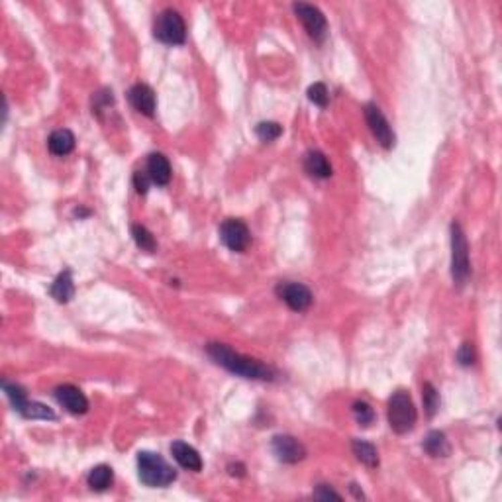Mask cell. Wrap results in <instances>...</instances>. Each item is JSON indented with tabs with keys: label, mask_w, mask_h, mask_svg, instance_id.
I'll return each instance as SVG.
<instances>
[{
	"label": "cell",
	"mask_w": 502,
	"mask_h": 502,
	"mask_svg": "<svg viewBox=\"0 0 502 502\" xmlns=\"http://www.w3.org/2000/svg\"><path fill=\"white\" fill-rule=\"evenodd\" d=\"M206 351L216 365L224 367L230 373L239 375L244 379H251V381H273L275 379L273 367L265 365L259 359L239 356L226 344H208Z\"/></svg>",
	"instance_id": "1"
},
{
	"label": "cell",
	"mask_w": 502,
	"mask_h": 502,
	"mask_svg": "<svg viewBox=\"0 0 502 502\" xmlns=\"http://www.w3.org/2000/svg\"><path fill=\"white\" fill-rule=\"evenodd\" d=\"M137 475L139 481L147 487H169L177 479L173 467L163 457L151 451L137 453Z\"/></svg>",
	"instance_id": "2"
},
{
	"label": "cell",
	"mask_w": 502,
	"mask_h": 502,
	"mask_svg": "<svg viewBox=\"0 0 502 502\" xmlns=\"http://www.w3.org/2000/svg\"><path fill=\"white\" fill-rule=\"evenodd\" d=\"M389 426L394 434H408L416 426L418 420V412L414 408L410 394L406 391H396V393L389 399Z\"/></svg>",
	"instance_id": "3"
},
{
	"label": "cell",
	"mask_w": 502,
	"mask_h": 502,
	"mask_svg": "<svg viewBox=\"0 0 502 502\" xmlns=\"http://www.w3.org/2000/svg\"><path fill=\"white\" fill-rule=\"evenodd\" d=\"M469 246L463 228L453 222L451 224V277L457 287H463L469 279Z\"/></svg>",
	"instance_id": "4"
},
{
	"label": "cell",
	"mask_w": 502,
	"mask_h": 502,
	"mask_svg": "<svg viewBox=\"0 0 502 502\" xmlns=\"http://www.w3.org/2000/svg\"><path fill=\"white\" fill-rule=\"evenodd\" d=\"M153 36L165 46H181L187 39V26L183 16L177 10H163L156 18L153 24Z\"/></svg>",
	"instance_id": "5"
},
{
	"label": "cell",
	"mask_w": 502,
	"mask_h": 502,
	"mask_svg": "<svg viewBox=\"0 0 502 502\" xmlns=\"http://www.w3.org/2000/svg\"><path fill=\"white\" fill-rule=\"evenodd\" d=\"M292 10H294V14H296L299 20L302 22L306 34H308L316 44H322V42L328 37V22H326V16H324L316 6L299 2V4L292 6Z\"/></svg>",
	"instance_id": "6"
},
{
	"label": "cell",
	"mask_w": 502,
	"mask_h": 502,
	"mask_svg": "<svg viewBox=\"0 0 502 502\" xmlns=\"http://www.w3.org/2000/svg\"><path fill=\"white\" fill-rule=\"evenodd\" d=\"M220 238L224 241V246L236 251V253H241L246 251L249 241H251V236H249V230H247L246 222H241L238 218H228L222 222L220 226Z\"/></svg>",
	"instance_id": "7"
},
{
	"label": "cell",
	"mask_w": 502,
	"mask_h": 502,
	"mask_svg": "<svg viewBox=\"0 0 502 502\" xmlns=\"http://www.w3.org/2000/svg\"><path fill=\"white\" fill-rule=\"evenodd\" d=\"M365 120L367 126L371 130V134H373L375 139L379 142V146H383L384 149L394 147V139H396V137H394V132L391 130L389 122L384 118V114L377 104H367Z\"/></svg>",
	"instance_id": "8"
},
{
	"label": "cell",
	"mask_w": 502,
	"mask_h": 502,
	"mask_svg": "<svg viewBox=\"0 0 502 502\" xmlns=\"http://www.w3.org/2000/svg\"><path fill=\"white\" fill-rule=\"evenodd\" d=\"M277 294L283 299L289 308L294 312H304L310 308L312 292L308 287L301 283H281L277 287Z\"/></svg>",
	"instance_id": "9"
},
{
	"label": "cell",
	"mask_w": 502,
	"mask_h": 502,
	"mask_svg": "<svg viewBox=\"0 0 502 502\" xmlns=\"http://www.w3.org/2000/svg\"><path fill=\"white\" fill-rule=\"evenodd\" d=\"M271 448H273V453L277 456L279 461L291 463V465L292 463H299V461H302V459L306 457V448L302 446L299 439L292 438V436H287V434L275 436Z\"/></svg>",
	"instance_id": "10"
},
{
	"label": "cell",
	"mask_w": 502,
	"mask_h": 502,
	"mask_svg": "<svg viewBox=\"0 0 502 502\" xmlns=\"http://www.w3.org/2000/svg\"><path fill=\"white\" fill-rule=\"evenodd\" d=\"M55 399L63 406L65 410L71 414H84L89 410V401L87 396L81 393V389H77L75 384H61L55 389Z\"/></svg>",
	"instance_id": "11"
},
{
	"label": "cell",
	"mask_w": 502,
	"mask_h": 502,
	"mask_svg": "<svg viewBox=\"0 0 502 502\" xmlns=\"http://www.w3.org/2000/svg\"><path fill=\"white\" fill-rule=\"evenodd\" d=\"M128 101L130 104L139 112V114H144V116H147V118H153L157 102H156V92H153V89H151L149 84H144V82L134 84V87L128 91Z\"/></svg>",
	"instance_id": "12"
},
{
	"label": "cell",
	"mask_w": 502,
	"mask_h": 502,
	"mask_svg": "<svg viewBox=\"0 0 502 502\" xmlns=\"http://www.w3.org/2000/svg\"><path fill=\"white\" fill-rule=\"evenodd\" d=\"M171 453H173V457L177 459V463L183 467V469H187V471L199 473L202 469V457L199 456V451L192 448V446H189V444H184V441H173V444H171Z\"/></svg>",
	"instance_id": "13"
},
{
	"label": "cell",
	"mask_w": 502,
	"mask_h": 502,
	"mask_svg": "<svg viewBox=\"0 0 502 502\" xmlns=\"http://www.w3.org/2000/svg\"><path fill=\"white\" fill-rule=\"evenodd\" d=\"M147 175L151 179V183L157 187H165L171 181V163L163 153H151L147 157Z\"/></svg>",
	"instance_id": "14"
},
{
	"label": "cell",
	"mask_w": 502,
	"mask_h": 502,
	"mask_svg": "<svg viewBox=\"0 0 502 502\" xmlns=\"http://www.w3.org/2000/svg\"><path fill=\"white\" fill-rule=\"evenodd\" d=\"M47 147L57 157L69 156L75 149V134L67 128L55 130L54 134L49 136V139H47Z\"/></svg>",
	"instance_id": "15"
},
{
	"label": "cell",
	"mask_w": 502,
	"mask_h": 502,
	"mask_svg": "<svg viewBox=\"0 0 502 502\" xmlns=\"http://www.w3.org/2000/svg\"><path fill=\"white\" fill-rule=\"evenodd\" d=\"M304 171L314 179H330L332 165L322 151H308L304 156Z\"/></svg>",
	"instance_id": "16"
},
{
	"label": "cell",
	"mask_w": 502,
	"mask_h": 502,
	"mask_svg": "<svg viewBox=\"0 0 502 502\" xmlns=\"http://www.w3.org/2000/svg\"><path fill=\"white\" fill-rule=\"evenodd\" d=\"M51 296H54L57 302H69L75 296V283H73V275L71 271L67 269L63 273L57 275V279L51 284Z\"/></svg>",
	"instance_id": "17"
},
{
	"label": "cell",
	"mask_w": 502,
	"mask_h": 502,
	"mask_svg": "<svg viewBox=\"0 0 502 502\" xmlns=\"http://www.w3.org/2000/svg\"><path fill=\"white\" fill-rule=\"evenodd\" d=\"M424 451L432 457H448L451 453V446H449L446 434L438 432V429H432L424 439Z\"/></svg>",
	"instance_id": "18"
},
{
	"label": "cell",
	"mask_w": 502,
	"mask_h": 502,
	"mask_svg": "<svg viewBox=\"0 0 502 502\" xmlns=\"http://www.w3.org/2000/svg\"><path fill=\"white\" fill-rule=\"evenodd\" d=\"M351 449H353V456H356L363 465H367L369 469L379 467V453H377L373 444H369L365 439H353V441H351Z\"/></svg>",
	"instance_id": "19"
},
{
	"label": "cell",
	"mask_w": 502,
	"mask_h": 502,
	"mask_svg": "<svg viewBox=\"0 0 502 502\" xmlns=\"http://www.w3.org/2000/svg\"><path fill=\"white\" fill-rule=\"evenodd\" d=\"M114 481V473L108 465H99L91 469V473L87 477V483L92 491H106Z\"/></svg>",
	"instance_id": "20"
},
{
	"label": "cell",
	"mask_w": 502,
	"mask_h": 502,
	"mask_svg": "<svg viewBox=\"0 0 502 502\" xmlns=\"http://www.w3.org/2000/svg\"><path fill=\"white\" fill-rule=\"evenodd\" d=\"M132 236H134V241L137 244V247L144 249V251H147V253H153V251L157 249L156 238H153V234H151L146 226L134 224V226H132Z\"/></svg>",
	"instance_id": "21"
},
{
	"label": "cell",
	"mask_w": 502,
	"mask_h": 502,
	"mask_svg": "<svg viewBox=\"0 0 502 502\" xmlns=\"http://www.w3.org/2000/svg\"><path fill=\"white\" fill-rule=\"evenodd\" d=\"M2 389H4V393H6V396H8L12 408H14V410H18V412L24 410V406L27 404V399H26V393H24V389H22L20 384L8 383V381H2Z\"/></svg>",
	"instance_id": "22"
},
{
	"label": "cell",
	"mask_w": 502,
	"mask_h": 502,
	"mask_svg": "<svg viewBox=\"0 0 502 502\" xmlns=\"http://www.w3.org/2000/svg\"><path fill=\"white\" fill-rule=\"evenodd\" d=\"M20 414L30 420H55L54 410H49L46 404H39V402H27Z\"/></svg>",
	"instance_id": "23"
},
{
	"label": "cell",
	"mask_w": 502,
	"mask_h": 502,
	"mask_svg": "<svg viewBox=\"0 0 502 502\" xmlns=\"http://www.w3.org/2000/svg\"><path fill=\"white\" fill-rule=\"evenodd\" d=\"M422 399H424V408H426V414L428 418H432L439 408V394L438 391L434 389L432 383H424L422 387Z\"/></svg>",
	"instance_id": "24"
},
{
	"label": "cell",
	"mask_w": 502,
	"mask_h": 502,
	"mask_svg": "<svg viewBox=\"0 0 502 502\" xmlns=\"http://www.w3.org/2000/svg\"><path fill=\"white\" fill-rule=\"evenodd\" d=\"M256 134L261 142H275L283 134V126L277 122H261V124H257Z\"/></svg>",
	"instance_id": "25"
},
{
	"label": "cell",
	"mask_w": 502,
	"mask_h": 502,
	"mask_svg": "<svg viewBox=\"0 0 502 502\" xmlns=\"http://www.w3.org/2000/svg\"><path fill=\"white\" fill-rule=\"evenodd\" d=\"M353 414H356L357 424H359V426H363V428L371 426V424L375 422V412H373V408L367 404V402L357 401L356 404H353Z\"/></svg>",
	"instance_id": "26"
},
{
	"label": "cell",
	"mask_w": 502,
	"mask_h": 502,
	"mask_svg": "<svg viewBox=\"0 0 502 502\" xmlns=\"http://www.w3.org/2000/svg\"><path fill=\"white\" fill-rule=\"evenodd\" d=\"M308 99H310L316 106H320V108H326L330 102V92L328 89H326V84H324V82H314L310 89H308Z\"/></svg>",
	"instance_id": "27"
},
{
	"label": "cell",
	"mask_w": 502,
	"mask_h": 502,
	"mask_svg": "<svg viewBox=\"0 0 502 502\" xmlns=\"http://www.w3.org/2000/svg\"><path fill=\"white\" fill-rule=\"evenodd\" d=\"M457 361H459V365L463 367H471L475 363V349H473V344H463V346L459 347Z\"/></svg>",
	"instance_id": "28"
},
{
	"label": "cell",
	"mask_w": 502,
	"mask_h": 502,
	"mask_svg": "<svg viewBox=\"0 0 502 502\" xmlns=\"http://www.w3.org/2000/svg\"><path fill=\"white\" fill-rule=\"evenodd\" d=\"M149 183H151V179H149L147 171H136L134 173V187H136V191L139 194H146L147 189H149Z\"/></svg>",
	"instance_id": "29"
},
{
	"label": "cell",
	"mask_w": 502,
	"mask_h": 502,
	"mask_svg": "<svg viewBox=\"0 0 502 502\" xmlns=\"http://www.w3.org/2000/svg\"><path fill=\"white\" fill-rule=\"evenodd\" d=\"M314 498H320V501H330V498L341 501V496L334 489H330L328 484H318V489L314 491Z\"/></svg>",
	"instance_id": "30"
},
{
	"label": "cell",
	"mask_w": 502,
	"mask_h": 502,
	"mask_svg": "<svg viewBox=\"0 0 502 502\" xmlns=\"http://www.w3.org/2000/svg\"><path fill=\"white\" fill-rule=\"evenodd\" d=\"M228 471H230V475L232 477H244L246 475V467L241 465V463H232V465H228Z\"/></svg>",
	"instance_id": "31"
}]
</instances>
